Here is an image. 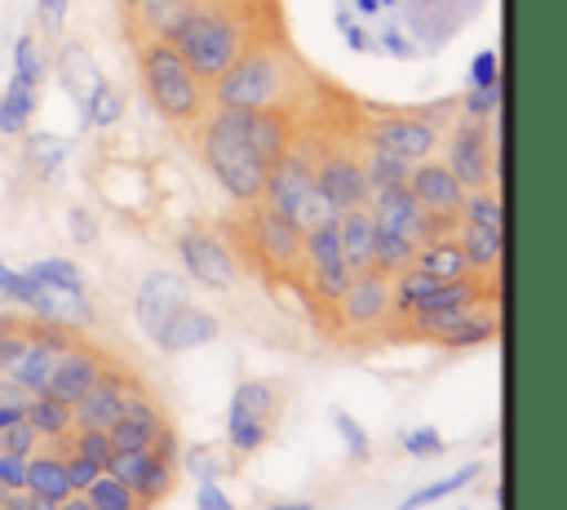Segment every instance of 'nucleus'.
<instances>
[{
    "instance_id": "nucleus-51",
    "label": "nucleus",
    "mask_w": 567,
    "mask_h": 510,
    "mask_svg": "<svg viewBox=\"0 0 567 510\" xmlns=\"http://www.w3.org/2000/svg\"><path fill=\"white\" fill-rule=\"evenodd\" d=\"M0 306H18V271L0 257Z\"/></svg>"
},
{
    "instance_id": "nucleus-23",
    "label": "nucleus",
    "mask_w": 567,
    "mask_h": 510,
    "mask_svg": "<svg viewBox=\"0 0 567 510\" xmlns=\"http://www.w3.org/2000/svg\"><path fill=\"white\" fill-rule=\"evenodd\" d=\"M252 244L266 253V262L270 266H297L301 262V231L292 226V222H284L279 213H270V208H261L257 217H252Z\"/></svg>"
},
{
    "instance_id": "nucleus-59",
    "label": "nucleus",
    "mask_w": 567,
    "mask_h": 510,
    "mask_svg": "<svg viewBox=\"0 0 567 510\" xmlns=\"http://www.w3.org/2000/svg\"><path fill=\"white\" fill-rule=\"evenodd\" d=\"M354 4H359L363 13H377V0H354Z\"/></svg>"
},
{
    "instance_id": "nucleus-17",
    "label": "nucleus",
    "mask_w": 567,
    "mask_h": 510,
    "mask_svg": "<svg viewBox=\"0 0 567 510\" xmlns=\"http://www.w3.org/2000/svg\"><path fill=\"white\" fill-rule=\"evenodd\" d=\"M368 213H372V226L377 231H390V235H403L408 244H425L430 239V217L421 213V204L412 200L408 186H385V191H372L368 195Z\"/></svg>"
},
{
    "instance_id": "nucleus-16",
    "label": "nucleus",
    "mask_w": 567,
    "mask_h": 510,
    "mask_svg": "<svg viewBox=\"0 0 567 510\" xmlns=\"http://www.w3.org/2000/svg\"><path fill=\"white\" fill-rule=\"evenodd\" d=\"M372 146L377 151H390L408 164H421L434 155L439 146V129L425 120V115H385L372 124Z\"/></svg>"
},
{
    "instance_id": "nucleus-36",
    "label": "nucleus",
    "mask_w": 567,
    "mask_h": 510,
    "mask_svg": "<svg viewBox=\"0 0 567 510\" xmlns=\"http://www.w3.org/2000/svg\"><path fill=\"white\" fill-rule=\"evenodd\" d=\"M186 9V0H137L133 4V13H137V22L146 27V35L151 40H164V31L177 22V13Z\"/></svg>"
},
{
    "instance_id": "nucleus-2",
    "label": "nucleus",
    "mask_w": 567,
    "mask_h": 510,
    "mask_svg": "<svg viewBox=\"0 0 567 510\" xmlns=\"http://www.w3.org/2000/svg\"><path fill=\"white\" fill-rule=\"evenodd\" d=\"M164 44H173V53L204 84H213L230 67V58L244 49V22L226 4H186L177 22L164 31Z\"/></svg>"
},
{
    "instance_id": "nucleus-11",
    "label": "nucleus",
    "mask_w": 567,
    "mask_h": 510,
    "mask_svg": "<svg viewBox=\"0 0 567 510\" xmlns=\"http://www.w3.org/2000/svg\"><path fill=\"white\" fill-rule=\"evenodd\" d=\"M403 186L412 191V200L421 204V213H425V217H447V222H456V217H461L465 186L456 182V173H452L443 160H434V155H430V160L412 164Z\"/></svg>"
},
{
    "instance_id": "nucleus-25",
    "label": "nucleus",
    "mask_w": 567,
    "mask_h": 510,
    "mask_svg": "<svg viewBox=\"0 0 567 510\" xmlns=\"http://www.w3.org/2000/svg\"><path fill=\"white\" fill-rule=\"evenodd\" d=\"M22 492H31V497H49V501L71 497L66 461L53 457V452H31V457H27V470H22Z\"/></svg>"
},
{
    "instance_id": "nucleus-35",
    "label": "nucleus",
    "mask_w": 567,
    "mask_h": 510,
    "mask_svg": "<svg viewBox=\"0 0 567 510\" xmlns=\"http://www.w3.org/2000/svg\"><path fill=\"white\" fill-rule=\"evenodd\" d=\"M27 275H31L35 284H44V288H66V293L84 288L80 266H75V262H66V257H40V262H31V266H27Z\"/></svg>"
},
{
    "instance_id": "nucleus-31",
    "label": "nucleus",
    "mask_w": 567,
    "mask_h": 510,
    "mask_svg": "<svg viewBox=\"0 0 567 510\" xmlns=\"http://www.w3.org/2000/svg\"><path fill=\"white\" fill-rule=\"evenodd\" d=\"M40 80H44V53H40L35 35H18V44H13V75H9V84L40 93Z\"/></svg>"
},
{
    "instance_id": "nucleus-15",
    "label": "nucleus",
    "mask_w": 567,
    "mask_h": 510,
    "mask_svg": "<svg viewBox=\"0 0 567 510\" xmlns=\"http://www.w3.org/2000/svg\"><path fill=\"white\" fill-rule=\"evenodd\" d=\"M106 470L142 501V506H155V501H164L168 492H173V466H164L151 448H133V452H111V461H106Z\"/></svg>"
},
{
    "instance_id": "nucleus-45",
    "label": "nucleus",
    "mask_w": 567,
    "mask_h": 510,
    "mask_svg": "<svg viewBox=\"0 0 567 510\" xmlns=\"http://www.w3.org/2000/svg\"><path fill=\"white\" fill-rule=\"evenodd\" d=\"M66 461V483H71V492H84L97 475H102V466H93L89 457H80V452H71V457H62Z\"/></svg>"
},
{
    "instance_id": "nucleus-21",
    "label": "nucleus",
    "mask_w": 567,
    "mask_h": 510,
    "mask_svg": "<svg viewBox=\"0 0 567 510\" xmlns=\"http://www.w3.org/2000/svg\"><path fill=\"white\" fill-rule=\"evenodd\" d=\"M186 302V279L182 275H168V271H155L146 275V284L137 288V324L155 337L164 328V319Z\"/></svg>"
},
{
    "instance_id": "nucleus-60",
    "label": "nucleus",
    "mask_w": 567,
    "mask_h": 510,
    "mask_svg": "<svg viewBox=\"0 0 567 510\" xmlns=\"http://www.w3.org/2000/svg\"><path fill=\"white\" fill-rule=\"evenodd\" d=\"M9 492H13V488H4V483H0V510H4V501H9Z\"/></svg>"
},
{
    "instance_id": "nucleus-49",
    "label": "nucleus",
    "mask_w": 567,
    "mask_h": 510,
    "mask_svg": "<svg viewBox=\"0 0 567 510\" xmlns=\"http://www.w3.org/2000/svg\"><path fill=\"white\" fill-rule=\"evenodd\" d=\"M66 9H71V0H35V18H40V31H62V22H66Z\"/></svg>"
},
{
    "instance_id": "nucleus-7",
    "label": "nucleus",
    "mask_w": 567,
    "mask_h": 510,
    "mask_svg": "<svg viewBox=\"0 0 567 510\" xmlns=\"http://www.w3.org/2000/svg\"><path fill=\"white\" fill-rule=\"evenodd\" d=\"M275 408H279V395L270 381H239L226 412V443L235 452H257L270 439Z\"/></svg>"
},
{
    "instance_id": "nucleus-63",
    "label": "nucleus",
    "mask_w": 567,
    "mask_h": 510,
    "mask_svg": "<svg viewBox=\"0 0 567 510\" xmlns=\"http://www.w3.org/2000/svg\"><path fill=\"white\" fill-rule=\"evenodd\" d=\"M124 4H128V9H133V4H137V0H124Z\"/></svg>"
},
{
    "instance_id": "nucleus-34",
    "label": "nucleus",
    "mask_w": 567,
    "mask_h": 510,
    "mask_svg": "<svg viewBox=\"0 0 567 510\" xmlns=\"http://www.w3.org/2000/svg\"><path fill=\"white\" fill-rule=\"evenodd\" d=\"M84 501H89L93 510H146V506H142V501H137L111 470H102V475L84 488Z\"/></svg>"
},
{
    "instance_id": "nucleus-12",
    "label": "nucleus",
    "mask_w": 567,
    "mask_h": 510,
    "mask_svg": "<svg viewBox=\"0 0 567 510\" xmlns=\"http://www.w3.org/2000/svg\"><path fill=\"white\" fill-rule=\"evenodd\" d=\"M177 253H182V266L195 284H204L213 293H226L235 284V257L213 231H186L177 239Z\"/></svg>"
},
{
    "instance_id": "nucleus-6",
    "label": "nucleus",
    "mask_w": 567,
    "mask_h": 510,
    "mask_svg": "<svg viewBox=\"0 0 567 510\" xmlns=\"http://www.w3.org/2000/svg\"><path fill=\"white\" fill-rule=\"evenodd\" d=\"M71 346V333L66 328H58V324H35L31 333H9L4 341H0V373L13 381V386H22L27 395H40L44 390V377H49V368H53V359L62 355Z\"/></svg>"
},
{
    "instance_id": "nucleus-19",
    "label": "nucleus",
    "mask_w": 567,
    "mask_h": 510,
    "mask_svg": "<svg viewBox=\"0 0 567 510\" xmlns=\"http://www.w3.org/2000/svg\"><path fill=\"white\" fill-rule=\"evenodd\" d=\"M106 364H102V355L97 350H89V346H66L58 359H53V368H49V377H44V390L40 395H53V399H62V404H75L93 381H97V373H102Z\"/></svg>"
},
{
    "instance_id": "nucleus-1",
    "label": "nucleus",
    "mask_w": 567,
    "mask_h": 510,
    "mask_svg": "<svg viewBox=\"0 0 567 510\" xmlns=\"http://www.w3.org/2000/svg\"><path fill=\"white\" fill-rule=\"evenodd\" d=\"M204 164L217 177V186L235 200V204H257L261 200V182H266V160L257 155V146L248 142V111H226L217 106L204 124Z\"/></svg>"
},
{
    "instance_id": "nucleus-58",
    "label": "nucleus",
    "mask_w": 567,
    "mask_h": 510,
    "mask_svg": "<svg viewBox=\"0 0 567 510\" xmlns=\"http://www.w3.org/2000/svg\"><path fill=\"white\" fill-rule=\"evenodd\" d=\"M13 328H18V324H13V319H9V315H4V310H0V341H4V337H9V333H13Z\"/></svg>"
},
{
    "instance_id": "nucleus-14",
    "label": "nucleus",
    "mask_w": 567,
    "mask_h": 510,
    "mask_svg": "<svg viewBox=\"0 0 567 510\" xmlns=\"http://www.w3.org/2000/svg\"><path fill=\"white\" fill-rule=\"evenodd\" d=\"M337 306H341V319L350 324V328H359V333H368V328H381L394 310H390V275H381V271H359V275H350V284H346V293L337 297Z\"/></svg>"
},
{
    "instance_id": "nucleus-62",
    "label": "nucleus",
    "mask_w": 567,
    "mask_h": 510,
    "mask_svg": "<svg viewBox=\"0 0 567 510\" xmlns=\"http://www.w3.org/2000/svg\"><path fill=\"white\" fill-rule=\"evenodd\" d=\"M377 4H399V0H377Z\"/></svg>"
},
{
    "instance_id": "nucleus-38",
    "label": "nucleus",
    "mask_w": 567,
    "mask_h": 510,
    "mask_svg": "<svg viewBox=\"0 0 567 510\" xmlns=\"http://www.w3.org/2000/svg\"><path fill=\"white\" fill-rule=\"evenodd\" d=\"M478 475V466H461L456 475H447V479H439V483H430V488H421V492H412L399 510H421V506H430V501H443V497H452L456 488H465L470 479Z\"/></svg>"
},
{
    "instance_id": "nucleus-24",
    "label": "nucleus",
    "mask_w": 567,
    "mask_h": 510,
    "mask_svg": "<svg viewBox=\"0 0 567 510\" xmlns=\"http://www.w3.org/2000/svg\"><path fill=\"white\" fill-rule=\"evenodd\" d=\"M337 222V244H341V257H346V271L359 275L372 266V213L368 204H354L346 213L332 217Z\"/></svg>"
},
{
    "instance_id": "nucleus-55",
    "label": "nucleus",
    "mask_w": 567,
    "mask_h": 510,
    "mask_svg": "<svg viewBox=\"0 0 567 510\" xmlns=\"http://www.w3.org/2000/svg\"><path fill=\"white\" fill-rule=\"evenodd\" d=\"M381 40H385V49H394V53H412V49H408V40H403L399 31H385Z\"/></svg>"
},
{
    "instance_id": "nucleus-52",
    "label": "nucleus",
    "mask_w": 567,
    "mask_h": 510,
    "mask_svg": "<svg viewBox=\"0 0 567 510\" xmlns=\"http://www.w3.org/2000/svg\"><path fill=\"white\" fill-rule=\"evenodd\" d=\"M337 22H341V31H346V40H350V49H368V35H363L359 27H350V18H346V13H341Z\"/></svg>"
},
{
    "instance_id": "nucleus-3",
    "label": "nucleus",
    "mask_w": 567,
    "mask_h": 510,
    "mask_svg": "<svg viewBox=\"0 0 567 510\" xmlns=\"http://www.w3.org/2000/svg\"><path fill=\"white\" fill-rule=\"evenodd\" d=\"M288 89V67L275 49L248 44L230 58V67L213 80V102L226 111H270Z\"/></svg>"
},
{
    "instance_id": "nucleus-5",
    "label": "nucleus",
    "mask_w": 567,
    "mask_h": 510,
    "mask_svg": "<svg viewBox=\"0 0 567 510\" xmlns=\"http://www.w3.org/2000/svg\"><path fill=\"white\" fill-rule=\"evenodd\" d=\"M261 208L279 213L284 222H292L301 235L319 222H332V208L323 204L319 186H315V160L301 155V151H284L270 169H266V182H261Z\"/></svg>"
},
{
    "instance_id": "nucleus-30",
    "label": "nucleus",
    "mask_w": 567,
    "mask_h": 510,
    "mask_svg": "<svg viewBox=\"0 0 567 510\" xmlns=\"http://www.w3.org/2000/svg\"><path fill=\"white\" fill-rule=\"evenodd\" d=\"M35 102H40V93L9 84V89L0 93V133H9V137L27 133V124H31V115H35Z\"/></svg>"
},
{
    "instance_id": "nucleus-8",
    "label": "nucleus",
    "mask_w": 567,
    "mask_h": 510,
    "mask_svg": "<svg viewBox=\"0 0 567 510\" xmlns=\"http://www.w3.org/2000/svg\"><path fill=\"white\" fill-rule=\"evenodd\" d=\"M412 324H416V333H430V337H439V341L452 346V350H461V346H483V341L496 337V310H492L483 297H474V302H465V306H456V310L416 315Z\"/></svg>"
},
{
    "instance_id": "nucleus-33",
    "label": "nucleus",
    "mask_w": 567,
    "mask_h": 510,
    "mask_svg": "<svg viewBox=\"0 0 567 510\" xmlns=\"http://www.w3.org/2000/svg\"><path fill=\"white\" fill-rule=\"evenodd\" d=\"M456 222H470V226H487V231H501V222H505L501 195H496L492 186L465 191V200H461V217H456Z\"/></svg>"
},
{
    "instance_id": "nucleus-9",
    "label": "nucleus",
    "mask_w": 567,
    "mask_h": 510,
    "mask_svg": "<svg viewBox=\"0 0 567 510\" xmlns=\"http://www.w3.org/2000/svg\"><path fill=\"white\" fill-rule=\"evenodd\" d=\"M301 257H306V275H310V288L328 302H337L350 284V271H346V257H341V244H337V222H319L301 235Z\"/></svg>"
},
{
    "instance_id": "nucleus-43",
    "label": "nucleus",
    "mask_w": 567,
    "mask_h": 510,
    "mask_svg": "<svg viewBox=\"0 0 567 510\" xmlns=\"http://www.w3.org/2000/svg\"><path fill=\"white\" fill-rule=\"evenodd\" d=\"M492 84H501V58L496 49H483L470 67V89H492Z\"/></svg>"
},
{
    "instance_id": "nucleus-39",
    "label": "nucleus",
    "mask_w": 567,
    "mask_h": 510,
    "mask_svg": "<svg viewBox=\"0 0 567 510\" xmlns=\"http://www.w3.org/2000/svg\"><path fill=\"white\" fill-rule=\"evenodd\" d=\"M71 452H80V457H89L93 466H102L106 470V461H111V439H106V430H93V426H75V443H71Z\"/></svg>"
},
{
    "instance_id": "nucleus-41",
    "label": "nucleus",
    "mask_w": 567,
    "mask_h": 510,
    "mask_svg": "<svg viewBox=\"0 0 567 510\" xmlns=\"http://www.w3.org/2000/svg\"><path fill=\"white\" fill-rule=\"evenodd\" d=\"M461 106H465V120H487V115H496V111H501V84H492V89H470Z\"/></svg>"
},
{
    "instance_id": "nucleus-44",
    "label": "nucleus",
    "mask_w": 567,
    "mask_h": 510,
    "mask_svg": "<svg viewBox=\"0 0 567 510\" xmlns=\"http://www.w3.org/2000/svg\"><path fill=\"white\" fill-rule=\"evenodd\" d=\"M332 426L341 430V439H346L350 457H354V461H368V435H363V430H359V426H354V421H350V417H346L341 408L332 412Z\"/></svg>"
},
{
    "instance_id": "nucleus-26",
    "label": "nucleus",
    "mask_w": 567,
    "mask_h": 510,
    "mask_svg": "<svg viewBox=\"0 0 567 510\" xmlns=\"http://www.w3.org/2000/svg\"><path fill=\"white\" fill-rule=\"evenodd\" d=\"M412 266H416V271H425V275H434V279H461V275H470V266H465V253H461L456 235L425 239V244L416 248Z\"/></svg>"
},
{
    "instance_id": "nucleus-27",
    "label": "nucleus",
    "mask_w": 567,
    "mask_h": 510,
    "mask_svg": "<svg viewBox=\"0 0 567 510\" xmlns=\"http://www.w3.org/2000/svg\"><path fill=\"white\" fill-rule=\"evenodd\" d=\"M27 426L40 435V439H62L71 430V404L53 399V395H31L27 408H22Z\"/></svg>"
},
{
    "instance_id": "nucleus-56",
    "label": "nucleus",
    "mask_w": 567,
    "mask_h": 510,
    "mask_svg": "<svg viewBox=\"0 0 567 510\" xmlns=\"http://www.w3.org/2000/svg\"><path fill=\"white\" fill-rule=\"evenodd\" d=\"M62 510H93V506L84 501V492H71V497H62Z\"/></svg>"
},
{
    "instance_id": "nucleus-53",
    "label": "nucleus",
    "mask_w": 567,
    "mask_h": 510,
    "mask_svg": "<svg viewBox=\"0 0 567 510\" xmlns=\"http://www.w3.org/2000/svg\"><path fill=\"white\" fill-rule=\"evenodd\" d=\"M71 226H75V231H80V239H84V244H89V239H93V222H89V217H84V213H71Z\"/></svg>"
},
{
    "instance_id": "nucleus-46",
    "label": "nucleus",
    "mask_w": 567,
    "mask_h": 510,
    "mask_svg": "<svg viewBox=\"0 0 567 510\" xmlns=\"http://www.w3.org/2000/svg\"><path fill=\"white\" fill-rule=\"evenodd\" d=\"M27 390L22 386H13V381H0V430L9 426V421H18L22 417V408H27Z\"/></svg>"
},
{
    "instance_id": "nucleus-4",
    "label": "nucleus",
    "mask_w": 567,
    "mask_h": 510,
    "mask_svg": "<svg viewBox=\"0 0 567 510\" xmlns=\"http://www.w3.org/2000/svg\"><path fill=\"white\" fill-rule=\"evenodd\" d=\"M137 71H142V89L151 98V106L173 120V124H186L204 111V80L173 53V44L164 40H146L137 49Z\"/></svg>"
},
{
    "instance_id": "nucleus-28",
    "label": "nucleus",
    "mask_w": 567,
    "mask_h": 510,
    "mask_svg": "<svg viewBox=\"0 0 567 510\" xmlns=\"http://www.w3.org/2000/svg\"><path fill=\"white\" fill-rule=\"evenodd\" d=\"M456 244L465 253V266L470 271H492L501 262V231H487V226H470V222H456Z\"/></svg>"
},
{
    "instance_id": "nucleus-54",
    "label": "nucleus",
    "mask_w": 567,
    "mask_h": 510,
    "mask_svg": "<svg viewBox=\"0 0 567 510\" xmlns=\"http://www.w3.org/2000/svg\"><path fill=\"white\" fill-rule=\"evenodd\" d=\"M22 510H62V501H49V497H31L27 492V506Z\"/></svg>"
},
{
    "instance_id": "nucleus-40",
    "label": "nucleus",
    "mask_w": 567,
    "mask_h": 510,
    "mask_svg": "<svg viewBox=\"0 0 567 510\" xmlns=\"http://www.w3.org/2000/svg\"><path fill=\"white\" fill-rule=\"evenodd\" d=\"M35 443H40V435L27 426V417H18V421H9V426L0 430V448H9V452H18V457H31Z\"/></svg>"
},
{
    "instance_id": "nucleus-29",
    "label": "nucleus",
    "mask_w": 567,
    "mask_h": 510,
    "mask_svg": "<svg viewBox=\"0 0 567 510\" xmlns=\"http://www.w3.org/2000/svg\"><path fill=\"white\" fill-rule=\"evenodd\" d=\"M412 257H416V244H408L403 235H390V231H377L372 226V271L399 275L403 266H412Z\"/></svg>"
},
{
    "instance_id": "nucleus-18",
    "label": "nucleus",
    "mask_w": 567,
    "mask_h": 510,
    "mask_svg": "<svg viewBox=\"0 0 567 510\" xmlns=\"http://www.w3.org/2000/svg\"><path fill=\"white\" fill-rule=\"evenodd\" d=\"M315 186H319L323 204L332 208V217L346 213V208H354V204H368L363 164L354 155H346V151H332V155H323L315 164Z\"/></svg>"
},
{
    "instance_id": "nucleus-32",
    "label": "nucleus",
    "mask_w": 567,
    "mask_h": 510,
    "mask_svg": "<svg viewBox=\"0 0 567 510\" xmlns=\"http://www.w3.org/2000/svg\"><path fill=\"white\" fill-rule=\"evenodd\" d=\"M408 160H399V155H390V151H368V160H363V182H368V195L372 191H385V186H403L408 182Z\"/></svg>"
},
{
    "instance_id": "nucleus-42",
    "label": "nucleus",
    "mask_w": 567,
    "mask_h": 510,
    "mask_svg": "<svg viewBox=\"0 0 567 510\" xmlns=\"http://www.w3.org/2000/svg\"><path fill=\"white\" fill-rule=\"evenodd\" d=\"M403 452H412V457H439L443 452V435L434 426H416V430L403 435Z\"/></svg>"
},
{
    "instance_id": "nucleus-57",
    "label": "nucleus",
    "mask_w": 567,
    "mask_h": 510,
    "mask_svg": "<svg viewBox=\"0 0 567 510\" xmlns=\"http://www.w3.org/2000/svg\"><path fill=\"white\" fill-rule=\"evenodd\" d=\"M270 510H315V501H279V506H270Z\"/></svg>"
},
{
    "instance_id": "nucleus-61",
    "label": "nucleus",
    "mask_w": 567,
    "mask_h": 510,
    "mask_svg": "<svg viewBox=\"0 0 567 510\" xmlns=\"http://www.w3.org/2000/svg\"><path fill=\"white\" fill-rule=\"evenodd\" d=\"M412 4H421V0H412ZM430 4H439V0H425V9H430Z\"/></svg>"
},
{
    "instance_id": "nucleus-10",
    "label": "nucleus",
    "mask_w": 567,
    "mask_h": 510,
    "mask_svg": "<svg viewBox=\"0 0 567 510\" xmlns=\"http://www.w3.org/2000/svg\"><path fill=\"white\" fill-rule=\"evenodd\" d=\"M452 173H456V182L465 186V191H478V186H487L492 182V137H487V124L483 120H461L456 129H452V137H447V160H443Z\"/></svg>"
},
{
    "instance_id": "nucleus-20",
    "label": "nucleus",
    "mask_w": 567,
    "mask_h": 510,
    "mask_svg": "<svg viewBox=\"0 0 567 510\" xmlns=\"http://www.w3.org/2000/svg\"><path fill=\"white\" fill-rule=\"evenodd\" d=\"M217 333H221V324H217L213 310H204V306H195V302H182V306L164 319V328L155 333V341H159L168 355H177V350H199V346L217 341Z\"/></svg>"
},
{
    "instance_id": "nucleus-50",
    "label": "nucleus",
    "mask_w": 567,
    "mask_h": 510,
    "mask_svg": "<svg viewBox=\"0 0 567 510\" xmlns=\"http://www.w3.org/2000/svg\"><path fill=\"white\" fill-rule=\"evenodd\" d=\"M22 470H27V457L0 448V483H4V488H22Z\"/></svg>"
},
{
    "instance_id": "nucleus-48",
    "label": "nucleus",
    "mask_w": 567,
    "mask_h": 510,
    "mask_svg": "<svg viewBox=\"0 0 567 510\" xmlns=\"http://www.w3.org/2000/svg\"><path fill=\"white\" fill-rule=\"evenodd\" d=\"M151 452H155L164 466H173V470L182 466V443H177V435H173L168 426H159V435L151 439Z\"/></svg>"
},
{
    "instance_id": "nucleus-13",
    "label": "nucleus",
    "mask_w": 567,
    "mask_h": 510,
    "mask_svg": "<svg viewBox=\"0 0 567 510\" xmlns=\"http://www.w3.org/2000/svg\"><path fill=\"white\" fill-rule=\"evenodd\" d=\"M137 395H142V390H137V381H133V377L102 368V373H97V381H93V386L71 404V426L106 430V426L124 412V404H128V399H137Z\"/></svg>"
},
{
    "instance_id": "nucleus-37",
    "label": "nucleus",
    "mask_w": 567,
    "mask_h": 510,
    "mask_svg": "<svg viewBox=\"0 0 567 510\" xmlns=\"http://www.w3.org/2000/svg\"><path fill=\"white\" fill-rule=\"evenodd\" d=\"M120 111H124L120 89L106 84V80H93V89H89V124L93 129H111L120 120Z\"/></svg>"
},
{
    "instance_id": "nucleus-22",
    "label": "nucleus",
    "mask_w": 567,
    "mask_h": 510,
    "mask_svg": "<svg viewBox=\"0 0 567 510\" xmlns=\"http://www.w3.org/2000/svg\"><path fill=\"white\" fill-rule=\"evenodd\" d=\"M159 426H164L159 408H155L146 395H137V399H128V404H124V412L106 426V439H111V448H115V452L151 448V439L159 435Z\"/></svg>"
},
{
    "instance_id": "nucleus-47",
    "label": "nucleus",
    "mask_w": 567,
    "mask_h": 510,
    "mask_svg": "<svg viewBox=\"0 0 567 510\" xmlns=\"http://www.w3.org/2000/svg\"><path fill=\"white\" fill-rule=\"evenodd\" d=\"M195 510H235V501L217 488V479H199V488H195Z\"/></svg>"
}]
</instances>
